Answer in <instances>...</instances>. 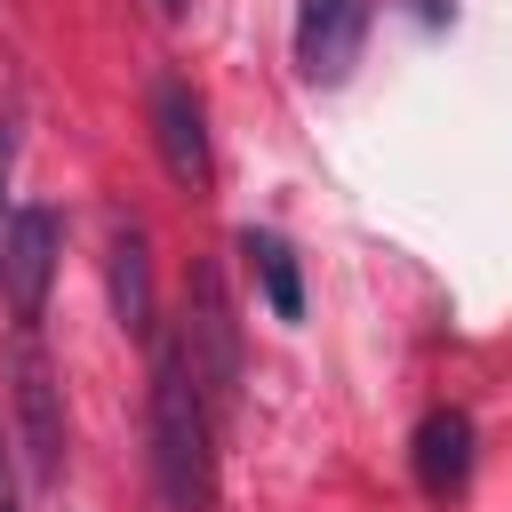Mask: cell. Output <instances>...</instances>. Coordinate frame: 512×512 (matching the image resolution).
Returning <instances> with one entry per match:
<instances>
[{
    "label": "cell",
    "mask_w": 512,
    "mask_h": 512,
    "mask_svg": "<svg viewBox=\"0 0 512 512\" xmlns=\"http://www.w3.org/2000/svg\"><path fill=\"white\" fill-rule=\"evenodd\" d=\"M152 480L168 512H216V408L184 336H152Z\"/></svg>",
    "instance_id": "1"
},
{
    "label": "cell",
    "mask_w": 512,
    "mask_h": 512,
    "mask_svg": "<svg viewBox=\"0 0 512 512\" xmlns=\"http://www.w3.org/2000/svg\"><path fill=\"white\" fill-rule=\"evenodd\" d=\"M8 408H16V456H24V472L40 488H56L72 448H64V376H56L48 344H40V328H16V344H8Z\"/></svg>",
    "instance_id": "2"
},
{
    "label": "cell",
    "mask_w": 512,
    "mask_h": 512,
    "mask_svg": "<svg viewBox=\"0 0 512 512\" xmlns=\"http://www.w3.org/2000/svg\"><path fill=\"white\" fill-rule=\"evenodd\" d=\"M176 336H184V360H192V376H200V392H208V408H216V424H224L232 400H240V320H232L224 272H216L208 256H200L192 280H184V320H176Z\"/></svg>",
    "instance_id": "3"
},
{
    "label": "cell",
    "mask_w": 512,
    "mask_h": 512,
    "mask_svg": "<svg viewBox=\"0 0 512 512\" xmlns=\"http://www.w3.org/2000/svg\"><path fill=\"white\" fill-rule=\"evenodd\" d=\"M56 264H64V216L48 200H16L0 216V296H8L16 328H40L48 288H56Z\"/></svg>",
    "instance_id": "4"
},
{
    "label": "cell",
    "mask_w": 512,
    "mask_h": 512,
    "mask_svg": "<svg viewBox=\"0 0 512 512\" xmlns=\"http://www.w3.org/2000/svg\"><path fill=\"white\" fill-rule=\"evenodd\" d=\"M144 112H152V152L176 176V192H208L216 184V152H208V104H200V88L184 72H160L152 96H144Z\"/></svg>",
    "instance_id": "5"
},
{
    "label": "cell",
    "mask_w": 512,
    "mask_h": 512,
    "mask_svg": "<svg viewBox=\"0 0 512 512\" xmlns=\"http://www.w3.org/2000/svg\"><path fill=\"white\" fill-rule=\"evenodd\" d=\"M368 16H376V0H296V72L312 88L352 80V64L368 48Z\"/></svg>",
    "instance_id": "6"
},
{
    "label": "cell",
    "mask_w": 512,
    "mask_h": 512,
    "mask_svg": "<svg viewBox=\"0 0 512 512\" xmlns=\"http://www.w3.org/2000/svg\"><path fill=\"white\" fill-rule=\"evenodd\" d=\"M104 288H112V320L136 344H152L160 336V288H152V240L136 216H112V232H104Z\"/></svg>",
    "instance_id": "7"
},
{
    "label": "cell",
    "mask_w": 512,
    "mask_h": 512,
    "mask_svg": "<svg viewBox=\"0 0 512 512\" xmlns=\"http://www.w3.org/2000/svg\"><path fill=\"white\" fill-rule=\"evenodd\" d=\"M472 448H480V432H472L464 408H424L416 432H408V472H416V488H424L432 504H456V496L472 488Z\"/></svg>",
    "instance_id": "8"
},
{
    "label": "cell",
    "mask_w": 512,
    "mask_h": 512,
    "mask_svg": "<svg viewBox=\"0 0 512 512\" xmlns=\"http://www.w3.org/2000/svg\"><path fill=\"white\" fill-rule=\"evenodd\" d=\"M240 256H248V280H256L264 312L272 320H304V264H296V248L272 224H248L240 232Z\"/></svg>",
    "instance_id": "9"
},
{
    "label": "cell",
    "mask_w": 512,
    "mask_h": 512,
    "mask_svg": "<svg viewBox=\"0 0 512 512\" xmlns=\"http://www.w3.org/2000/svg\"><path fill=\"white\" fill-rule=\"evenodd\" d=\"M0 512H24V464H16V432H0Z\"/></svg>",
    "instance_id": "10"
},
{
    "label": "cell",
    "mask_w": 512,
    "mask_h": 512,
    "mask_svg": "<svg viewBox=\"0 0 512 512\" xmlns=\"http://www.w3.org/2000/svg\"><path fill=\"white\" fill-rule=\"evenodd\" d=\"M408 16H416V24H424V32H440V24H448V16H456V0H408Z\"/></svg>",
    "instance_id": "11"
},
{
    "label": "cell",
    "mask_w": 512,
    "mask_h": 512,
    "mask_svg": "<svg viewBox=\"0 0 512 512\" xmlns=\"http://www.w3.org/2000/svg\"><path fill=\"white\" fill-rule=\"evenodd\" d=\"M8 176H16V128L0 120V216H8Z\"/></svg>",
    "instance_id": "12"
},
{
    "label": "cell",
    "mask_w": 512,
    "mask_h": 512,
    "mask_svg": "<svg viewBox=\"0 0 512 512\" xmlns=\"http://www.w3.org/2000/svg\"><path fill=\"white\" fill-rule=\"evenodd\" d=\"M152 8H160L168 24H184V16H192V0H152Z\"/></svg>",
    "instance_id": "13"
}]
</instances>
